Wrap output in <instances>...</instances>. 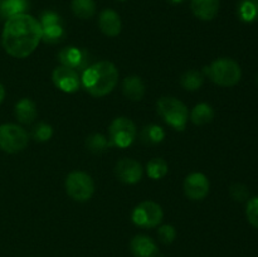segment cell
Masks as SVG:
<instances>
[{"instance_id":"12","label":"cell","mask_w":258,"mask_h":257,"mask_svg":"<svg viewBox=\"0 0 258 257\" xmlns=\"http://www.w3.org/2000/svg\"><path fill=\"white\" fill-rule=\"evenodd\" d=\"M115 173L117 175L118 180L125 184H135L141 180L143 178V166L139 161L134 159H121L116 164Z\"/></svg>"},{"instance_id":"16","label":"cell","mask_w":258,"mask_h":257,"mask_svg":"<svg viewBox=\"0 0 258 257\" xmlns=\"http://www.w3.org/2000/svg\"><path fill=\"white\" fill-rule=\"evenodd\" d=\"M193 14L201 20H212L219 10V0H190Z\"/></svg>"},{"instance_id":"7","label":"cell","mask_w":258,"mask_h":257,"mask_svg":"<svg viewBox=\"0 0 258 257\" xmlns=\"http://www.w3.org/2000/svg\"><path fill=\"white\" fill-rule=\"evenodd\" d=\"M136 126L130 118L117 117L111 122L108 128L110 143L112 146L125 149L134 143L136 138Z\"/></svg>"},{"instance_id":"29","label":"cell","mask_w":258,"mask_h":257,"mask_svg":"<svg viewBox=\"0 0 258 257\" xmlns=\"http://www.w3.org/2000/svg\"><path fill=\"white\" fill-rule=\"evenodd\" d=\"M158 236L160 242H163L164 244H169L174 242V239L176 238V231L170 224H164V226L159 227Z\"/></svg>"},{"instance_id":"15","label":"cell","mask_w":258,"mask_h":257,"mask_svg":"<svg viewBox=\"0 0 258 257\" xmlns=\"http://www.w3.org/2000/svg\"><path fill=\"white\" fill-rule=\"evenodd\" d=\"M98 27L107 37H116L121 32L120 15L112 9L102 10L98 18Z\"/></svg>"},{"instance_id":"18","label":"cell","mask_w":258,"mask_h":257,"mask_svg":"<svg viewBox=\"0 0 258 257\" xmlns=\"http://www.w3.org/2000/svg\"><path fill=\"white\" fill-rule=\"evenodd\" d=\"M122 92L128 100L140 101L145 95V85L138 76L126 77L122 82Z\"/></svg>"},{"instance_id":"3","label":"cell","mask_w":258,"mask_h":257,"mask_svg":"<svg viewBox=\"0 0 258 257\" xmlns=\"http://www.w3.org/2000/svg\"><path fill=\"white\" fill-rule=\"evenodd\" d=\"M207 75L216 85L222 87H232L241 80L242 71L238 63L231 58H219L209 67H206Z\"/></svg>"},{"instance_id":"22","label":"cell","mask_w":258,"mask_h":257,"mask_svg":"<svg viewBox=\"0 0 258 257\" xmlns=\"http://www.w3.org/2000/svg\"><path fill=\"white\" fill-rule=\"evenodd\" d=\"M71 9L80 19H90L96 13L95 0H72Z\"/></svg>"},{"instance_id":"2","label":"cell","mask_w":258,"mask_h":257,"mask_svg":"<svg viewBox=\"0 0 258 257\" xmlns=\"http://www.w3.org/2000/svg\"><path fill=\"white\" fill-rule=\"evenodd\" d=\"M118 81V71L113 63L108 60L91 65L83 71L81 83L85 90L93 97H103L112 92Z\"/></svg>"},{"instance_id":"23","label":"cell","mask_w":258,"mask_h":257,"mask_svg":"<svg viewBox=\"0 0 258 257\" xmlns=\"http://www.w3.org/2000/svg\"><path fill=\"white\" fill-rule=\"evenodd\" d=\"M165 138V131L163 127L159 125H149L141 130L140 139L143 143L148 144V145H155V144L161 143Z\"/></svg>"},{"instance_id":"31","label":"cell","mask_w":258,"mask_h":257,"mask_svg":"<svg viewBox=\"0 0 258 257\" xmlns=\"http://www.w3.org/2000/svg\"><path fill=\"white\" fill-rule=\"evenodd\" d=\"M4 97H5V88H4V86L0 83V103L4 101Z\"/></svg>"},{"instance_id":"14","label":"cell","mask_w":258,"mask_h":257,"mask_svg":"<svg viewBox=\"0 0 258 257\" xmlns=\"http://www.w3.org/2000/svg\"><path fill=\"white\" fill-rule=\"evenodd\" d=\"M130 249L135 257H158L159 248L151 237L138 234L130 242Z\"/></svg>"},{"instance_id":"25","label":"cell","mask_w":258,"mask_h":257,"mask_svg":"<svg viewBox=\"0 0 258 257\" xmlns=\"http://www.w3.org/2000/svg\"><path fill=\"white\" fill-rule=\"evenodd\" d=\"M86 146H87L88 150L91 153H103L108 146L111 145L110 141L102 135V134H93V135H90L87 139H86Z\"/></svg>"},{"instance_id":"8","label":"cell","mask_w":258,"mask_h":257,"mask_svg":"<svg viewBox=\"0 0 258 257\" xmlns=\"http://www.w3.org/2000/svg\"><path fill=\"white\" fill-rule=\"evenodd\" d=\"M163 209L158 203L151 201L139 204L131 214L134 223L141 228H154L163 221Z\"/></svg>"},{"instance_id":"24","label":"cell","mask_w":258,"mask_h":257,"mask_svg":"<svg viewBox=\"0 0 258 257\" xmlns=\"http://www.w3.org/2000/svg\"><path fill=\"white\" fill-rule=\"evenodd\" d=\"M146 169H148V175L150 176L151 179H154V180H158V179L164 178L169 170L168 163L161 158L151 159V160L148 163Z\"/></svg>"},{"instance_id":"19","label":"cell","mask_w":258,"mask_h":257,"mask_svg":"<svg viewBox=\"0 0 258 257\" xmlns=\"http://www.w3.org/2000/svg\"><path fill=\"white\" fill-rule=\"evenodd\" d=\"M29 9L28 0H0V18L8 20L19 14H25Z\"/></svg>"},{"instance_id":"6","label":"cell","mask_w":258,"mask_h":257,"mask_svg":"<svg viewBox=\"0 0 258 257\" xmlns=\"http://www.w3.org/2000/svg\"><path fill=\"white\" fill-rule=\"evenodd\" d=\"M29 141L27 131L15 123L0 125V149L5 153L15 154L24 150Z\"/></svg>"},{"instance_id":"21","label":"cell","mask_w":258,"mask_h":257,"mask_svg":"<svg viewBox=\"0 0 258 257\" xmlns=\"http://www.w3.org/2000/svg\"><path fill=\"white\" fill-rule=\"evenodd\" d=\"M213 117L214 111L212 108V106H209L208 103H199L190 112L191 122L198 126L207 125V123H209L213 120Z\"/></svg>"},{"instance_id":"10","label":"cell","mask_w":258,"mask_h":257,"mask_svg":"<svg viewBox=\"0 0 258 257\" xmlns=\"http://www.w3.org/2000/svg\"><path fill=\"white\" fill-rule=\"evenodd\" d=\"M52 80L55 87L67 93H73L80 88L81 77L77 71L66 66H59L54 68L52 73Z\"/></svg>"},{"instance_id":"11","label":"cell","mask_w":258,"mask_h":257,"mask_svg":"<svg viewBox=\"0 0 258 257\" xmlns=\"http://www.w3.org/2000/svg\"><path fill=\"white\" fill-rule=\"evenodd\" d=\"M209 180L204 174L191 173L184 180V193L191 201H202L209 193Z\"/></svg>"},{"instance_id":"28","label":"cell","mask_w":258,"mask_h":257,"mask_svg":"<svg viewBox=\"0 0 258 257\" xmlns=\"http://www.w3.org/2000/svg\"><path fill=\"white\" fill-rule=\"evenodd\" d=\"M246 216L249 223L258 228V197L251 198L247 202Z\"/></svg>"},{"instance_id":"33","label":"cell","mask_w":258,"mask_h":257,"mask_svg":"<svg viewBox=\"0 0 258 257\" xmlns=\"http://www.w3.org/2000/svg\"><path fill=\"white\" fill-rule=\"evenodd\" d=\"M257 81H258V78H257Z\"/></svg>"},{"instance_id":"1","label":"cell","mask_w":258,"mask_h":257,"mask_svg":"<svg viewBox=\"0 0 258 257\" xmlns=\"http://www.w3.org/2000/svg\"><path fill=\"white\" fill-rule=\"evenodd\" d=\"M42 40L39 22L29 14H19L9 18L3 29V47L5 52L15 58H25L32 54Z\"/></svg>"},{"instance_id":"30","label":"cell","mask_w":258,"mask_h":257,"mask_svg":"<svg viewBox=\"0 0 258 257\" xmlns=\"http://www.w3.org/2000/svg\"><path fill=\"white\" fill-rule=\"evenodd\" d=\"M229 193H231L232 198H233L234 201H238V202L247 201L249 196V191L248 189H247V186L239 183L233 184V185L231 186V189H229Z\"/></svg>"},{"instance_id":"27","label":"cell","mask_w":258,"mask_h":257,"mask_svg":"<svg viewBox=\"0 0 258 257\" xmlns=\"http://www.w3.org/2000/svg\"><path fill=\"white\" fill-rule=\"evenodd\" d=\"M33 138L35 139L39 143H44V141H48L53 135V128L52 126L48 125L45 122H39L38 125L34 126L32 133Z\"/></svg>"},{"instance_id":"17","label":"cell","mask_w":258,"mask_h":257,"mask_svg":"<svg viewBox=\"0 0 258 257\" xmlns=\"http://www.w3.org/2000/svg\"><path fill=\"white\" fill-rule=\"evenodd\" d=\"M14 115L20 123H24V125L32 123L37 117V106L29 98H22L15 105Z\"/></svg>"},{"instance_id":"4","label":"cell","mask_w":258,"mask_h":257,"mask_svg":"<svg viewBox=\"0 0 258 257\" xmlns=\"http://www.w3.org/2000/svg\"><path fill=\"white\" fill-rule=\"evenodd\" d=\"M158 112L168 125L175 130H184L189 118L186 106L175 97H161L158 101Z\"/></svg>"},{"instance_id":"20","label":"cell","mask_w":258,"mask_h":257,"mask_svg":"<svg viewBox=\"0 0 258 257\" xmlns=\"http://www.w3.org/2000/svg\"><path fill=\"white\" fill-rule=\"evenodd\" d=\"M237 13H238V17L242 22H256L258 19V0H241Z\"/></svg>"},{"instance_id":"13","label":"cell","mask_w":258,"mask_h":257,"mask_svg":"<svg viewBox=\"0 0 258 257\" xmlns=\"http://www.w3.org/2000/svg\"><path fill=\"white\" fill-rule=\"evenodd\" d=\"M58 58H59V62L62 63V66L70 67L75 71H85L87 68V53L77 47L71 45V47L63 48L59 52V54H58Z\"/></svg>"},{"instance_id":"26","label":"cell","mask_w":258,"mask_h":257,"mask_svg":"<svg viewBox=\"0 0 258 257\" xmlns=\"http://www.w3.org/2000/svg\"><path fill=\"white\" fill-rule=\"evenodd\" d=\"M203 75L198 71H188L180 78V83L185 90L196 91L203 85Z\"/></svg>"},{"instance_id":"32","label":"cell","mask_w":258,"mask_h":257,"mask_svg":"<svg viewBox=\"0 0 258 257\" xmlns=\"http://www.w3.org/2000/svg\"><path fill=\"white\" fill-rule=\"evenodd\" d=\"M169 2H170L171 4H180V3H183L184 0H169Z\"/></svg>"},{"instance_id":"9","label":"cell","mask_w":258,"mask_h":257,"mask_svg":"<svg viewBox=\"0 0 258 257\" xmlns=\"http://www.w3.org/2000/svg\"><path fill=\"white\" fill-rule=\"evenodd\" d=\"M42 28V40L49 44L59 43L64 38V25L59 15L52 10L43 12L39 19Z\"/></svg>"},{"instance_id":"5","label":"cell","mask_w":258,"mask_h":257,"mask_svg":"<svg viewBox=\"0 0 258 257\" xmlns=\"http://www.w3.org/2000/svg\"><path fill=\"white\" fill-rule=\"evenodd\" d=\"M66 191L76 202H87L95 193V183L87 173L72 171L66 178Z\"/></svg>"}]
</instances>
